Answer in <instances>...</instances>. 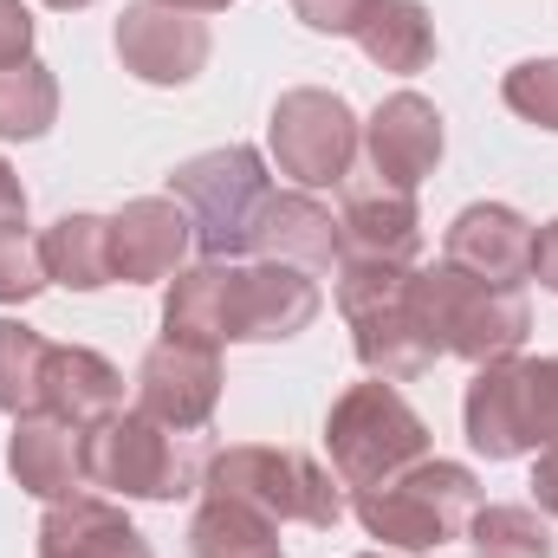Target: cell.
<instances>
[{"label": "cell", "mask_w": 558, "mask_h": 558, "mask_svg": "<svg viewBox=\"0 0 558 558\" xmlns=\"http://www.w3.org/2000/svg\"><path fill=\"white\" fill-rule=\"evenodd\" d=\"M169 195L189 208L202 260H234V254H254V228H260V208H267L274 182H267L260 149L228 143V149L189 156L169 175Z\"/></svg>", "instance_id": "5"}, {"label": "cell", "mask_w": 558, "mask_h": 558, "mask_svg": "<svg viewBox=\"0 0 558 558\" xmlns=\"http://www.w3.org/2000/svg\"><path fill=\"white\" fill-rule=\"evenodd\" d=\"M416 267H397V260H338V312L351 325V344L364 357L371 377L384 384H416L422 371H435V338L422 331L416 318Z\"/></svg>", "instance_id": "1"}, {"label": "cell", "mask_w": 558, "mask_h": 558, "mask_svg": "<svg viewBox=\"0 0 558 558\" xmlns=\"http://www.w3.org/2000/svg\"><path fill=\"white\" fill-rule=\"evenodd\" d=\"M39 558H156L149 539L124 520V507L111 500H92V494H72V500H52L46 520H39Z\"/></svg>", "instance_id": "19"}, {"label": "cell", "mask_w": 558, "mask_h": 558, "mask_svg": "<svg viewBox=\"0 0 558 558\" xmlns=\"http://www.w3.org/2000/svg\"><path fill=\"white\" fill-rule=\"evenodd\" d=\"M364 558H377V553H364Z\"/></svg>", "instance_id": "38"}, {"label": "cell", "mask_w": 558, "mask_h": 558, "mask_svg": "<svg viewBox=\"0 0 558 558\" xmlns=\"http://www.w3.org/2000/svg\"><path fill=\"white\" fill-rule=\"evenodd\" d=\"M162 338H182V344H247V267L234 260H202L189 274L169 279V299H162Z\"/></svg>", "instance_id": "10"}, {"label": "cell", "mask_w": 558, "mask_h": 558, "mask_svg": "<svg viewBox=\"0 0 558 558\" xmlns=\"http://www.w3.org/2000/svg\"><path fill=\"white\" fill-rule=\"evenodd\" d=\"M468 441L487 454V461H513L526 454V435H520V357H494L474 371L468 384Z\"/></svg>", "instance_id": "20"}, {"label": "cell", "mask_w": 558, "mask_h": 558, "mask_svg": "<svg viewBox=\"0 0 558 558\" xmlns=\"http://www.w3.org/2000/svg\"><path fill=\"white\" fill-rule=\"evenodd\" d=\"M533 279H539L546 292H558V221L533 228Z\"/></svg>", "instance_id": "33"}, {"label": "cell", "mask_w": 558, "mask_h": 558, "mask_svg": "<svg viewBox=\"0 0 558 558\" xmlns=\"http://www.w3.org/2000/svg\"><path fill=\"white\" fill-rule=\"evenodd\" d=\"M189 558H279V520L254 513L247 500L202 494L189 520Z\"/></svg>", "instance_id": "22"}, {"label": "cell", "mask_w": 558, "mask_h": 558, "mask_svg": "<svg viewBox=\"0 0 558 558\" xmlns=\"http://www.w3.org/2000/svg\"><path fill=\"white\" fill-rule=\"evenodd\" d=\"M364 149H371V175L384 189L416 195V182L441 162V111L422 92H397L377 105V118L364 124Z\"/></svg>", "instance_id": "13"}, {"label": "cell", "mask_w": 558, "mask_h": 558, "mask_svg": "<svg viewBox=\"0 0 558 558\" xmlns=\"http://www.w3.org/2000/svg\"><path fill=\"white\" fill-rule=\"evenodd\" d=\"M254 254H260V260H286V267H305V274H325V267L344 260L338 215H331L325 202H312V189L267 195L260 228H254Z\"/></svg>", "instance_id": "17"}, {"label": "cell", "mask_w": 558, "mask_h": 558, "mask_svg": "<svg viewBox=\"0 0 558 558\" xmlns=\"http://www.w3.org/2000/svg\"><path fill=\"white\" fill-rule=\"evenodd\" d=\"M46 338L20 318H0V410L33 416L39 410V377H46Z\"/></svg>", "instance_id": "27"}, {"label": "cell", "mask_w": 558, "mask_h": 558, "mask_svg": "<svg viewBox=\"0 0 558 558\" xmlns=\"http://www.w3.org/2000/svg\"><path fill=\"white\" fill-rule=\"evenodd\" d=\"M351 39H357L364 59L384 65V72H422V65L435 59V20H428L422 0H377Z\"/></svg>", "instance_id": "24"}, {"label": "cell", "mask_w": 558, "mask_h": 558, "mask_svg": "<svg viewBox=\"0 0 558 558\" xmlns=\"http://www.w3.org/2000/svg\"><path fill=\"white\" fill-rule=\"evenodd\" d=\"M441 260L474 279H494V286H520V279H533V221L507 202H474L448 221Z\"/></svg>", "instance_id": "14"}, {"label": "cell", "mask_w": 558, "mask_h": 558, "mask_svg": "<svg viewBox=\"0 0 558 558\" xmlns=\"http://www.w3.org/2000/svg\"><path fill=\"white\" fill-rule=\"evenodd\" d=\"M52 286L39 241L26 234V221H0V305H26Z\"/></svg>", "instance_id": "29"}, {"label": "cell", "mask_w": 558, "mask_h": 558, "mask_svg": "<svg viewBox=\"0 0 558 558\" xmlns=\"http://www.w3.org/2000/svg\"><path fill=\"white\" fill-rule=\"evenodd\" d=\"M46 7H65V13H72V7H92V0H46Z\"/></svg>", "instance_id": "37"}, {"label": "cell", "mask_w": 558, "mask_h": 558, "mask_svg": "<svg viewBox=\"0 0 558 558\" xmlns=\"http://www.w3.org/2000/svg\"><path fill=\"white\" fill-rule=\"evenodd\" d=\"M416 299L422 331L435 338V351L448 357H468V364H494V357H513L533 331V305L520 286H494V279H474L461 267H428L410 286Z\"/></svg>", "instance_id": "2"}, {"label": "cell", "mask_w": 558, "mask_h": 558, "mask_svg": "<svg viewBox=\"0 0 558 558\" xmlns=\"http://www.w3.org/2000/svg\"><path fill=\"white\" fill-rule=\"evenodd\" d=\"M0 221H26V189H20L7 156H0Z\"/></svg>", "instance_id": "35"}, {"label": "cell", "mask_w": 558, "mask_h": 558, "mask_svg": "<svg viewBox=\"0 0 558 558\" xmlns=\"http://www.w3.org/2000/svg\"><path fill=\"white\" fill-rule=\"evenodd\" d=\"M474 507H481V481L461 461H435V454L410 461L403 474H390L377 487H357L364 533L397 553H435V546L461 539Z\"/></svg>", "instance_id": "3"}, {"label": "cell", "mask_w": 558, "mask_h": 558, "mask_svg": "<svg viewBox=\"0 0 558 558\" xmlns=\"http://www.w3.org/2000/svg\"><path fill=\"white\" fill-rule=\"evenodd\" d=\"M312 318H318V286L305 279V267H286V260L247 267V344H279Z\"/></svg>", "instance_id": "21"}, {"label": "cell", "mask_w": 558, "mask_h": 558, "mask_svg": "<svg viewBox=\"0 0 558 558\" xmlns=\"http://www.w3.org/2000/svg\"><path fill=\"white\" fill-rule=\"evenodd\" d=\"M520 435L526 448L558 441V357H520Z\"/></svg>", "instance_id": "28"}, {"label": "cell", "mask_w": 558, "mask_h": 558, "mask_svg": "<svg viewBox=\"0 0 558 558\" xmlns=\"http://www.w3.org/2000/svg\"><path fill=\"white\" fill-rule=\"evenodd\" d=\"M371 7H377V0H292V13H299L312 33H344V39L364 26Z\"/></svg>", "instance_id": "31"}, {"label": "cell", "mask_w": 558, "mask_h": 558, "mask_svg": "<svg viewBox=\"0 0 558 558\" xmlns=\"http://www.w3.org/2000/svg\"><path fill=\"white\" fill-rule=\"evenodd\" d=\"M7 474L33 494V500H72V494H85L92 481H85V428H72V422L46 416V410H33V416H13V441H7Z\"/></svg>", "instance_id": "15"}, {"label": "cell", "mask_w": 558, "mask_h": 558, "mask_svg": "<svg viewBox=\"0 0 558 558\" xmlns=\"http://www.w3.org/2000/svg\"><path fill=\"white\" fill-rule=\"evenodd\" d=\"M85 481L124 500H175L189 494V448L175 441V428L149 422L143 410H118L85 428Z\"/></svg>", "instance_id": "7"}, {"label": "cell", "mask_w": 558, "mask_h": 558, "mask_svg": "<svg viewBox=\"0 0 558 558\" xmlns=\"http://www.w3.org/2000/svg\"><path fill=\"white\" fill-rule=\"evenodd\" d=\"M338 234H344V254H351V260H397V267H416V254H422L416 195L384 189V182H351V189H344Z\"/></svg>", "instance_id": "16"}, {"label": "cell", "mask_w": 558, "mask_h": 558, "mask_svg": "<svg viewBox=\"0 0 558 558\" xmlns=\"http://www.w3.org/2000/svg\"><path fill=\"white\" fill-rule=\"evenodd\" d=\"M202 494L247 500L254 513H267L279 526H318L325 533L344 520V494H338L331 468H318L299 448H260V441L215 448L202 461Z\"/></svg>", "instance_id": "4"}, {"label": "cell", "mask_w": 558, "mask_h": 558, "mask_svg": "<svg viewBox=\"0 0 558 558\" xmlns=\"http://www.w3.org/2000/svg\"><path fill=\"white\" fill-rule=\"evenodd\" d=\"M500 98L513 118L539 124V131H558V59H526L500 78Z\"/></svg>", "instance_id": "30"}, {"label": "cell", "mask_w": 558, "mask_h": 558, "mask_svg": "<svg viewBox=\"0 0 558 558\" xmlns=\"http://www.w3.org/2000/svg\"><path fill=\"white\" fill-rule=\"evenodd\" d=\"M533 500H539V513L558 520V441L539 454V468H533Z\"/></svg>", "instance_id": "34"}, {"label": "cell", "mask_w": 558, "mask_h": 558, "mask_svg": "<svg viewBox=\"0 0 558 558\" xmlns=\"http://www.w3.org/2000/svg\"><path fill=\"white\" fill-rule=\"evenodd\" d=\"M267 143H274L279 175H292L299 189H331L351 175L357 162V118L338 92H318V85H299L274 105V124H267Z\"/></svg>", "instance_id": "8"}, {"label": "cell", "mask_w": 558, "mask_h": 558, "mask_svg": "<svg viewBox=\"0 0 558 558\" xmlns=\"http://www.w3.org/2000/svg\"><path fill=\"white\" fill-rule=\"evenodd\" d=\"M325 448H331V468L344 487H377L390 474H403L410 461L428 454V422L403 403L397 384L371 377V384H351L331 416H325Z\"/></svg>", "instance_id": "6"}, {"label": "cell", "mask_w": 558, "mask_h": 558, "mask_svg": "<svg viewBox=\"0 0 558 558\" xmlns=\"http://www.w3.org/2000/svg\"><path fill=\"white\" fill-rule=\"evenodd\" d=\"M118 59L143 85H189L208 65V26H202V13H182L162 0H131L118 20Z\"/></svg>", "instance_id": "11"}, {"label": "cell", "mask_w": 558, "mask_h": 558, "mask_svg": "<svg viewBox=\"0 0 558 558\" xmlns=\"http://www.w3.org/2000/svg\"><path fill=\"white\" fill-rule=\"evenodd\" d=\"M162 7H182V13H221V7H234V0H162Z\"/></svg>", "instance_id": "36"}, {"label": "cell", "mask_w": 558, "mask_h": 558, "mask_svg": "<svg viewBox=\"0 0 558 558\" xmlns=\"http://www.w3.org/2000/svg\"><path fill=\"white\" fill-rule=\"evenodd\" d=\"M59 118V85L39 59H20V65H0V137L33 143L52 131Z\"/></svg>", "instance_id": "25"}, {"label": "cell", "mask_w": 558, "mask_h": 558, "mask_svg": "<svg viewBox=\"0 0 558 558\" xmlns=\"http://www.w3.org/2000/svg\"><path fill=\"white\" fill-rule=\"evenodd\" d=\"M33 59V13L20 0H0V65Z\"/></svg>", "instance_id": "32"}, {"label": "cell", "mask_w": 558, "mask_h": 558, "mask_svg": "<svg viewBox=\"0 0 558 558\" xmlns=\"http://www.w3.org/2000/svg\"><path fill=\"white\" fill-rule=\"evenodd\" d=\"M221 403V357L208 344H182V338H162L149 344L137 364V410L175 435L202 428Z\"/></svg>", "instance_id": "9"}, {"label": "cell", "mask_w": 558, "mask_h": 558, "mask_svg": "<svg viewBox=\"0 0 558 558\" xmlns=\"http://www.w3.org/2000/svg\"><path fill=\"white\" fill-rule=\"evenodd\" d=\"M39 410L72 428H98L105 416L124 410V371L85 344H52L46 377H39Z\"/></svg>", "instance_id": "18"}, {"label": "cell", "mask_w": 558, "mask_h": 558, "mask_svg": "<svg viewBox=\"0 0 558 558\" xmlns=\"http://www.w3.org/2000/svg\"><path fill=\"white\" fill-rule=\"evenodd\" d=\"M468 539L481 558H553L558 539L539 520V507H474Z\"/></svg>", "instance_id": "26"}, {"label": "cell", "mask_w": 558, "mask_h": 558, "mask_svg": "<svg viewBox=\"0 0 558 558\" xmlns=\"http://www.w3.org/2000/svg\"><path fill=\"white\" fill-rule=\"evenodd\" d=\"M189 247H195V221L175 195H137L111 215V274L124 286L169 279Z\"/></svg>", "instance_id": "12"}, {"label": "cell", "mask_w": 558, "mask_h": 558, "mask_svg": "<svg viewBox=\"0 0 558 558\" xmlns=\"http://www.w3.org/2000/svg\"><path fill=\"white\" fill-rule=\"evenodd\" d=\"M39 254H46V274L72 292H98L111 286V221L105 215H59L46 234H39Z\"/></svg>", "instance_id": "23"}]
</instances>
